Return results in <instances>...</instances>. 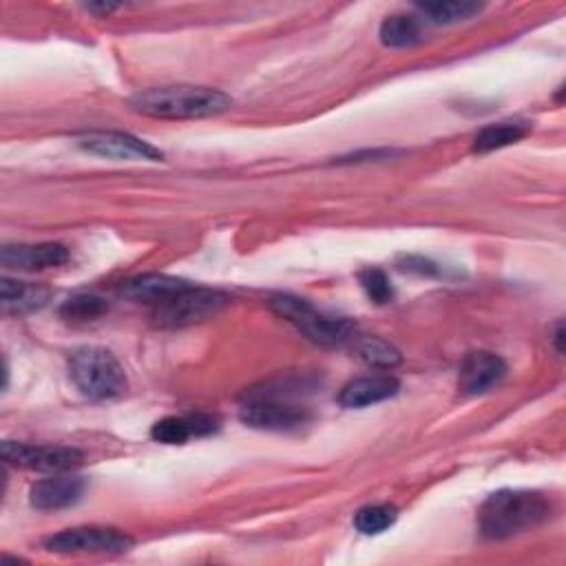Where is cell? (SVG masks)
Segmentation results:
<instances>
[{"instance_id":"13","label":"cell","mask_w":566,"mask_h":566,"mask_svg":"<svg viewBox=\"0 0 566 566\" xmlns=\"http://www.w3.org/2000/svg\"><path fill=\"white\" fill-rule=\"evenodd\" d=\"M400 389V382L389 374H371V376H358L343 385L338 394V402L345 409H363L374 402L387 400L396 396Z\"/></svg>"},{"instance_id":"3","label":"cell","mask_w":566,"mask_h":566,"mask_svg":"<svg viewBox=\"0 0 566 566\" xmlns=\"http://www.w3.org/2000/svg\"><path fill=\"white\" fill-rule=\"evenodd\" d=\"M303 382L283 380L279 385L265 382L263 387H252L243 394V405L239 418L263 431H294L312 420L310 407L298 402Z\"/></svg>"},{"instance_id":"15","label":"cell","mask_w":566,"mask_h":566,"mask_svg":"<svg viewBox=\"0 0 566 566\" xmlns=\"http://www.w3.org/2000/svg\"><path fill=\"white\" fill-rule=\"evenodd\" d=\"M188 285L190 283H186L181 279H175V276H168V274H142V276L128 279L122 285V294L133 298V301H139V303L161 305Z\"/></svg>"},{"instance_id":"11","label":"cell","mask_w":566,"mask_h":566,"mask_svg":"<svg viewBox=\"0 0 566 566\" xmlns=\"http://www.w3.org/2000/svg\"><path fill=\"white\" fill-rule=\"evenodd\" d=\"M86 491L84 478L77 475H53L35 482L29 491V502L38 511H60L82 500Z\"/></svg>"},{"instance_id":"25","label":"cell","mask_w":566,"mask_h":566,"mask_svg":"<svg viewBox=\"0 0 566 566\" xmlns=\"http://www.w3.org/2000/svg\"><path fill=\"white\" fill-rule=\"evenodd\" d=\"M553 340H555V347H557V352L562 354V352H564V345H562V340H564V327H562V323L557 325V329H555V336H553Z\"/></svg>"},{"instance_id":"8","label":"cell","mask_w":566,"mask_h":566,"mask_svg":"<svg viewBox=\"0 0 566 566\" xmlns=\"http://www.w3.org/2000/svg\"><path fill=\"white\" fill-rule=\"evenodd\" d=\"M0 451L4 462L18 464L22 469H33V471L62 473L82 464V453L73 447H62V444H27V442L4 440Z\"/></svg>"},{"instance_id":"7","label":"cell","mask_w":566,"mask_h":566,"mask_svg":"<svg viewBox=\"0 0 566 566\" xmlns=\"http://www.w3.org/2000/svg\"><path fill=\"white\" fill-rule=\"evenodd\" d=\"M130 546L126 533L108 526H75L44 539V548L60 555H115Z\"/></svg>"},{"instance_id":"5","label":"cell","mask_w":566,"mask_h":566,"mask_svg":"<svg viewBox=\"0 0 566 566\" xmlns=\"http://www.w3.org/2000/svg\"><path fill=\"white\" fill-rule=\"evenodd\" d=\"M270 307L290 321L298 332H303L307 338L321 345H345L349 343L358 332L356 323H352L345 316H327L318 312L314 305H310L305 298L292 296V294H279L270 298Z\"/></svg>"},{"instance_id":"16","label":"cell","mask_w":566,"mask_h":566,"mask_svg":"<svg viewBox=\"0 0 566 566\" xmlns=\"http://www.w3.org/2000/svg\"><path fill=\"white\" fill-rule=\"evenodd\" d=\"M380 42L391 49H407L422 40V27L416 15L409 13H394L387 15L380 24Z\"/></svg>"},{"instance_id":"2","label":"cell","mask_w":566,"mask_h":566,"mask_svg":"<svg viewBox=\"0 0 566 566\" xmlns=\"http://www.w3.org/2000/svg\"><path fill=\"white\" fill-rule=\"evenodd\" d=\"M232 97L208 86H157L130 97V108L155 119H199L226 113Z\"/></svg>"},{"instance_id":"10","label":"cell","mask_w":566,"mask_h":566,"mask_svg":"<svg viewBox=\"0 0 566 566\" xmlns=\"http://www.w3.org/2000/svg\"><path fill=\"white\" fill-rule=\"evenodd\" d=\"M506 378V363L493 352H471L460 363L458 387L462 394L480 396Z\"/></svg>"},{"instance_id":"22","label":"cell","mask_w":566,"mask_h":566,"mask_svg":"<svg viewBox=\"0 0 566 566\" xmlns=\"http://www.w3.org/2000/svg\"><path fill=\"white\" fill-rule=\"evenodd\" d=\"M398 517V511L389 504H369L354 515V526L363 535H378L387 531Z\"/></svg>"},{"instance_id":"24","label":"cell","mask_w":566,"mask_h":566,"mask_svg":"<svg viewBox=\"0 0 566 566\" xmlns=\"http://www.w3.org/2000/svg\"><path fill=\"white\" fill-rule=\"evenodd\" d=\"M400 270L405 272H413V274H420V276H442V268L429 259H422V256H405L398 265Z\"/></svg>"},{"instance_id":"17","label":"cell","mask_w":566,"mask_h":566,"mask_svg":"<svg viewBox=\"0 0 566 566\" xmlns=\"http://www.w3.org/2000/svg\"><path fill=\"white\" fill-rule=\"evenodd\" d=\"M528 133L526 122H497L491 126H484L475 139H473V150L475 153H491L504 146H511L520 142Z\"/></svg>"},{"instance_id":"12","label":"cell","mask_w":566,"mask_h":566,"mask_svg":"<svg viewBox=\"0 0 566 566\" xmlns=\"http://www.w3.org/2000/svg\"><path fill=\"white\" fill-rule=\"evenodd\" d=\"M4 268L38 272L57 268L69 261V250L62 243H38V245H4L0 252Z\"/></svg>"},{"instance_id":"19","label":"cell","mask_w":566,"mask_h":566,"mask_svg":"<svg viewBox=\"0 0 566 566\" xmlns=\"http://www.w3.org/2000/svg\"><path fill=\"white\" fill-rule=\"evenodd\" d=\"M352 349L356 352L358 358H363L367 365L371 367H382V369H389L394 365L400 363V354L394 345H389L387 340L378 338V336H360L356 334L352 340H349Z\"/></svg>"},{"instance_id":"23","label":"cell","mask_w":566,"mask_h":566,"mask_svg":"<svg viewBox=\"0 0 566 566\" xmlns=\"http://www.w3.org/2000/svg\"><path fill=\"white\" fill-rule=\"evenodd\" d=\"M360 285L365 290V294L369 296V301H374L376 305H385L394 298V287L387 279V274L378 268H367L360 272Z\"/></svg>"},{"instance_id":"21","label":"cell","mask_w":566,"mask_h":566,"mask_svg":"<svg viewBox=\"0 0 566 566\" xmlns=\"http://www.w3.org/2000/svg\"><path fill=\"white\" fill-rule=\"evenodd\" d=\"M431 22H438V24H453V22H462V20H469L473 18L475 13L482 11V4L478 2H427V4H420L418 7Z\"/></svg>"},{"instance_id":"18","label":"cell","mask_w":566,"mask_h":566,"mask_svg":"<svg viewBox=\"0 0 566 566\" xmlns=\"http://www.w3.org/2000/svg\"><path fill=\"white\" fill-rule=\"evenodd\" d=\"M0 298L4 310H15V312H29L35 307H42L49 298V292L35 285H27L22 281L13 279H2L0 283Z\"/></svg>"},{"instance_id":"6","label":"cell","mask_w":566,"mask_h":566,"mask_svg":"<svg viewBox=\"0 0 566 566\" xmlns=\"http://www.w3.org/2000/svg\"><path fill=\"white\" fill-rule=\"evenodd\" d=\"M226 303L228 296L219 290L188 285L166 303L155 305L153 318L161 327H184L214 316L226 307Z\"/></svg>"},{"instance_id":"1","label":"cell","mask_w":566,"mask_h":566,"mask_svg":"<svg viewBox=\"0 0 566 566\" xmlns=\"http://www.w3.org/2000/svg\"><path fill=\"white\" fill-rule=\"evenodd\" d=\"M551 517V502L537 491H495L478 511V531L486 539H509Z\"/></svg>"},{"instance_id":"20","label":"cell","mask_w":566,"mask_h":566,"mask_svg":"<svg viewBox=\"0 0 566 566\" xmlns=\"http://www.w3.org/2000/svg\"><path fill=\"white\" fill-rule=\"evenodd\" d=\"M108 310V303L97 294H73L60 305V316L73 323H88L99 318Z\"/></svg>"},{"instance_id":"9","label":"cell","mask_w":566,"mask_h":566,"mask_svg":"<svg viewBox=\"0 0 566 566\" xmlns=\"http://www.w3.org/2000/svg\"><path fill=\"white\" fill-rule=\"evenodd\" d=\"M75 144L91 153L99 155L106 159H146V161H157L161 159V150L150 146L148 142L128 135V133H117V130H91L84 133L75 139Z\"/></svg>"},{"instance_id":"14","label":"cell","mask_w":566,"mask_h":566,"mask_svg":"<svg viewBox=\"0 0 566 566\" xmlns=\"http://www.w3.org/2000/svg\"><path fill=\"white\" fill-rule=\"evenodd\" d=\"M219 429L214 416L190 413V416H166L150 429V438L161 444H184L192 436H208Z\"/></svg>"},{"instance_id":"4","label":"cell","mask_w":566,"mask_h":566,"mask_svg":"<svg viewBox=\"0 0 566 566\" xmlns=\"http://www.w3.org/2000/svg\"><path fill=\"white\" fill-rule=\"evenodd\" d=\"M75 387L91 400L117 398L126 391V374L119 360L102 347H80L69 360Z\"/></svg>"}]
</instances>
